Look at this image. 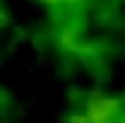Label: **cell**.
Masks as SVG:
<instances>
[{"label":"cell","instance_id":"obj_1","mask_svg":"<svg viewBox=\"0 0 125 123\" xmlns=\"http://www.w3.org/2000/svg\"><path fill=\"white\" fill-rule=\"evenodd\" d=\"M123 101L115 97H92L70 123H115L123 113Z\"/></svg>","mask_w":125,"mask_h":123},{"label":"cell","instance_id":"obj_2","mask_svg":"<svg viewBox=\"0 0 125 123\" xmlns=\"http://www.w3.org/2000/svg\"><path fill=\"white\" fill-rule=\"evenodd\" d=\"M43 2L51 5V7H55V5H58V7H70V5H77L79 0H43Z\"/></svg>","mask_w":125,"mask_h":123},{"label":"cell","instance_id":"obj_3","mask_svg":"<svg viewBox=\"0 0 125 123\" xmlns=\"http://www.w3.org/2000/svg\"><path fill=\"white\" fill-rule=\"evenodd\" d=\"M115 123H125V111H123V113H120V118H118V121H115Z\"/></svg>","mask_w":125,"mask_h":123}]
</instances>
